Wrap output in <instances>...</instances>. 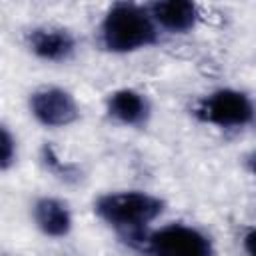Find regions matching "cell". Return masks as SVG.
I'll list each match as a JSON object with an SVG mask.
<instances>
[{"label":"cell","mask_w":256,"mask_h":256,"mask_svg":"<svg viewBox=\"0 0 256 256\" xmlns=\"http://www.w3.org/2000/svg\"><path fill=\"white\" fill-rule=\"evenodd\" d=\"M108 114L126 124V126H138V124H144L146 118H148V102L146 98L136 92V90H130V88H124V90H116L114 94L108 96Z\"/></svg>","instance_id":"9"},{"label":"cell","mask_w":256,"mask_h":256,"mask_svg":"<svg viewBox=\"0 0 256 256\" xmlns=\"http://www.w3.org/2000/svg\"><path fill=\"white\" fill-rule=\"evenodd\" d=\"M244 248H246V252H248V254L256 256V228H254V230H250V232L244 236Z\"/></svg>","instance_id":"12"},{"label":"cell","mask_w":256,"mask_h":256,"mask_svg":"<svg viewBox=\"0 0 256 256\" xmlns=\"http://www.w3.org/2000/svg\"><path fill=\"white\" fill-rule=\"evenodd\" d=\"M148 250L160 256H208L212 244L200 230L172 224L148 236Z\"/></svg>","instance_id":"4"},{"label":"cell","mask_w":256,"mask_h":256,"mask_svg":"<svg viewBox=\"0 0 256 256\" xmlns=\"http://www.w3.org/2000/svg\"><path fill=\"white\" fill-rule=\"evenodd\" d=\"M152 18L170 32H188L196 26L198 8L194 0H158Z\"/></svg>","instance_id":"7"},{"label":"cell","mask_w":256,"mask_h":256,"mask_svg":"<svg viewBox=\"0 0 256 256\" xmlns=\"http://www.w3.org/2000/svg\"><path fill=\"white\" fill-rule=\"evenodd\" d=\"M164 210V202L146 192H116L104 194L96 202V214L112 228L130 240L142 238L144 228L154 222Z\"/></svg>","instance_id":"2"},{"label":"cell","mask_w":256,"mask_h":256,"mask_svg":"<svg viewBox=\"0 0 256 256\" xmlns=\"http://www.w3.org/2000/svg\"><path fill=\"white\" fill-rule=\"evenodd\" d=\"M0 146H2V154H0V166L2 170H8L14 162H16V140L10 134V130L6 126H2V138H0Z\"/></svg>","instance_id":"11"},{"label":"cell","mask_w":256,"mask_h":256,"mask_svg":"<svg viewBox=\"0 0 256 256\" xmlns=\"http://www.w3.org/2000/svg\"><path fill=\"white\" fill-rule=\"evenodd\" d=\"M28 48L42 60L62 62L68 60L74 52V38L62 28H36L26 38Z\"/></svg>","instance_id":"6"},{"label":"cell","mask_w":256,"mask_h":256,"mask_svg":"<svg viewBox=\"0 0 256 256\" xmlns=\"http://www.w3.org/2000/svg\"><path fill=\"white\" fill-rule=\"evenodd\" d=\"M248 166H250V170H252V174L256 176V152L250 156V160H248Z\"/></svg>","instance_id":"13"},{"label":"cell","mask_w":256,"mask_h":256,"mask_svg":"<svg viewBox=\"0 0 256 256\" xmlns=\"http://www.w3.org/2000/svg\"><path fill=\"white\" fill-rule=\"evenodd\" d=\"M34 118L48 128H64L78 120L80 110L74 96L62 88H42L30 96Z\"/></svg>","instance_id":"5"},{"label":"cell","mask_w":256,"mask_h":256,"mask_svg":"<svg viewBox=\"0 0 256 256\" xmlns=\"http://www.w3.org/2000/svg\"><path fill=\"white\" fill-rule=\"evenodd\" d=\"M34 222L42 234L64 238L72 230V214L68 206L56 198H40L34 204Z\"/></svg>","instance_id":"8"},{"label":"cell","mask_w":256,"mask_h":256,"mask_svg":"<svg viewBox=\"0 0 256 256\" xmlns=\"http://www.w3.org/2000/svg\"><path fill=\"white\" fill-rule=\"evenodd\" d=\"M156 20L132 2L114 4L102 22V44L108 52L126 54L158 40Z\"/></svg>","instance_id":"1"},{"label":"cell","mask_w":256,"mask_h":256,"mask_svg":"<svg viewBox=\"0 0 256 256\" xmlns=\"http://www.w3.org/2000/svg\"><path fill=\"white\" fill-rule=\"evenodd\" d=\"M196 116L202 122L218 128H240L254 120L256 110L252 100L244 92L226 88L206 96L198 104Z\"/></svg>","instance_id":"3"},{"label":"cell","mask_w":256,"mask_h":256,"mask_svg":"<svg viewBox=\"0 0 256 256\" xmlns=\"http://www.w3.org/2000/svg\"><path fill=\"white\" fill-rule=\"evenodd\" d=\"M42 160H44L46 168H48L50 172H54L58 178H62V180H74V178H78L76 168H74L72 164H62V160L56 156L54 148L48 146V144L42 148Z\"/></svg>","instance_id":"10"}]
</instances>
